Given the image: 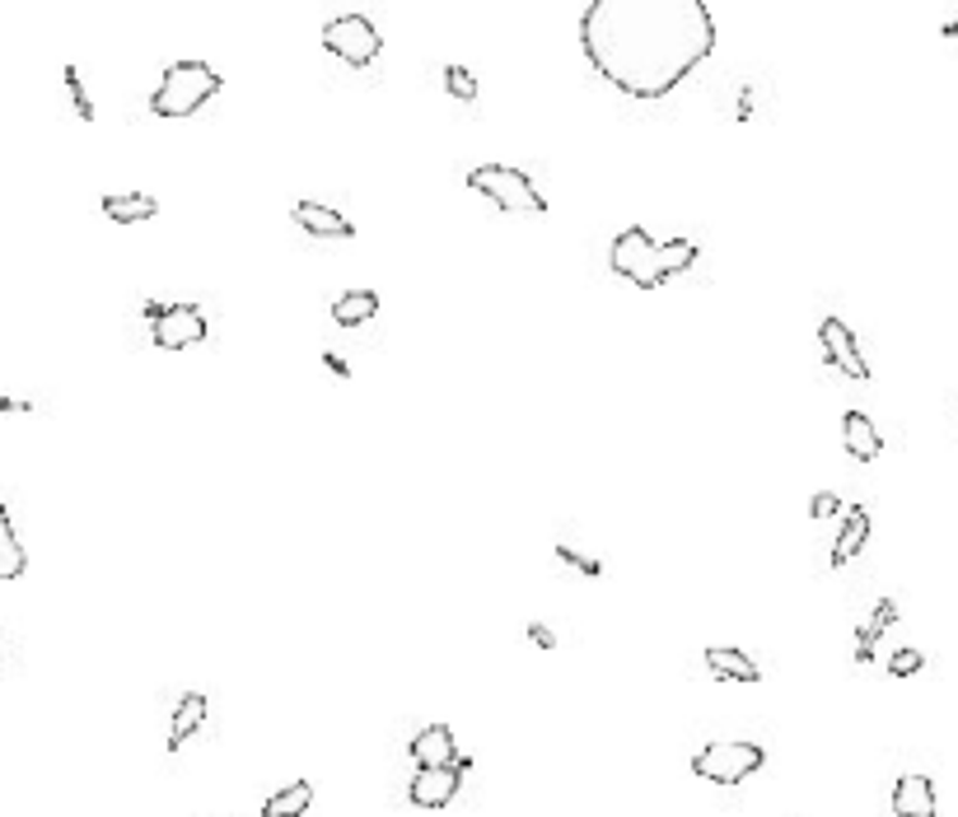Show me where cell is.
<instances>
[{
  "label": "cell",
  "mask_w": 958,
  "mask_h": 817,
  "mask_svg": "<svg viewBox=\"0 0 958 817\" xmlns=\"http://www.w3.org/2000/svg\"><path fill=\"white\" fill-rule=\"evenodd\" d=\"M580 52L622 99L655 103L716 52V14L706 0H589Z\"/></svg>",
  "instance_id": "obj_1"
},
{
  "label": "cell",
  "mask_w": 958,
  "mask_h": 817,
  "mask_svg": "<svg viewBox=\"0 0 958 817\" xmlns=\"http://www.w3.org/2000/svg\"><path fill=\"white\" fill-rule=\"evenodd\" d=\"M693 262H697V243H693V239H669V243H659L655 234L640 229V225L622 229L618 239H612V248H608V266H612V272H618L622 280H632L636 290L669 286L673 276L693 272Z\"/></svg>",
  "instance_id": "obj_2"
},
{
  "label": "cell",
  "mask_w": 958,
  "mask_h": 817,
  "mask_svg": "<svg viewBox=\"0 0 958 817\" xmlns=\"http://www.w3.org/2000/svg\"><path fill=\"white\" fill-rule=\"evenodd\" d=\"M215 93H220L215 66H207V61H174V66H164L160 85L150 93V113L164 122H183V117L201 113Z\"/></svg>",
  "instance_id": "obj_3"
},
{
  "label": "cell",
  "mask_w": 958,
  "mask_h": 817,
  "mask_svg": "<svg viewBox=\"0 0 958 817\" xmlns=\"http://www.w3.org/2000/svg\"><path fill=\"white\" fill-rule=\"evenodd\" d=\"M468 187L506 215H528V219L547 215V197L533 187L528 173L510 168V164H477L473 173H468Z\"/></svg>",
  "instance_id": "obj_4"
},
{
  "label": "cell",
  "mask_w": 958,
  "mask_h": 817,
  "mask_svg": "<svg viewBox=\"0 0 958 817\" xmlns=\"http://www.w3.org/2000/svg\"><path fill=\"white\" fill-rule=\"evenodd\" d=\"M146 323H150V341L160 351H187V345H201L211 332L207 309L201 304H160L146 300Z\"/></svg>",
  "instance_id": "obj_5"
},
{
  "label": "cell",
  "mask_w": 958,
  "mask_h": 817,
  "mask_svg": "<svg viewBox=\"0 0 958 817\" xmlns=\"http://www.w3.org/2000/svg\"><path fill=\"white\" fill-rule=\"evenodd\" d=\"M323 47L341 61V66L365 71V66L380 61L384 38H380V28L370 24V14H337V20L323 24Z\"/></svg>",
  "instance_id": "obj_6"
},
{
  "label": "cell",
  "mask_w": 958,
  "mask_h": 817,
  "mask_svg": "<svg viewBox=\"0 0 958 817\" xmlns=\"http://www.w3.org/2000/svg\"><path fill=\"white\" fill-rule=\"evenodd\" d=\"M767 766V752L758 743H711L693 757V776L711 780V784H744L752 771Z\"/></svg>",
  "instance_id": "obj_7"
},
{
  "label": "cell",
  "mask_w": 958,
  "mask_h": 817,
  "mask_svg": "<svg viewBox=\"0 0 958 817\" xmlns=\"http://www.w3.org/2000/svg\"><path fill=\"white\" fill-rule=\"evenodd\" d=\"M819 351H823V360L832 369L846 374V379H856V384L870 379V365H866V355H860V341H856V332L842 318H823L819 323Z\"/></svg>",
  "instance_id": "obj_8"
},
{
  "label": "cell",
  "mask_w": 958,
  "mask_h": 817,
  "mask_svg": "<svg viewBox=\"0 0 958 817\" xmlns=\"http://www.w3.org/2000/svg\"><path fill=\"white\" fill-rule=\"evenodd\" d=\"M468 757H459V762H449V766H416V776H412V784H407V799H412L416 808H445L453 794H459V784H463V771H468Z\"/></svg>",
  "instance_id": "obj_9"
},
{
  "label": "cell",
  "mask_w": 958,
  "mask_h": 817,
  "mask_svg": "<svg viewBox=\"0 0 958 817\" xmlns=\"http://www.w3.org/2000/svg\"><path fill=\"white\" fill-rule=\"evenodd\" d=\"M290 219L300 225L313 239H356V225L341 211L323 206V201H295L290 206Z\"/></svg>",
  "instance_id": "obj_10"
},
{
  "label": "cell",
  "mask_w": 958,
  "mask_h": 817,
  "mask_svg": "<svg viewBox=\"0 0 958 817\" xmlns=\"http://www.w3.org/2000/svg\"><path fill=\"white\" fill-rule=\"evenodd\" d=\"M870 542V510H846L842 514V528H837V542H832V570H842V565H851L860 552H866Z\"/></svg>",
  "instance_id": "obj_11"
},
{
  "label": "cell",
  "mask_w": 958,
  "mask_h": 817,
  "mask_svg": "<svg viewBox=\"0 0 958 817\" xmlns=\"http://www.w3.org/2000/svg\"><path fill=\"white\" fill-rule=\"evenodd\" d=\"M842 444L856 463H874L879 453H884V435H879V426L866 412H846L842 416Z\"/></svg>",
  "instance_id": "obj_12"
},
{
  "label": "cell",
  "mask_w": 958,
  "mask_h": 817,
  "mask_svg": "<svg viewBox=\"0 0 958 817\" xmlns=\"http://www.w3.org/2000/svg\"><path fill=\"white\" fill-rule=\"evenodd\" d=\"M893 813L898 817H935V784L931 776H903L893 784Z\"/></svg>",
  "instance_id": "obj_13"
},
{
  "label": "cell",
  "mask_w": 958,
  "mask_h": 817,
  "mask_svg": "<svg viewBox=\"0 0 958 817\" xmlns=\"http://www.w3.org/2000/svg\"><path fill=\"white\" fill-rule=\"evenodd\" d=\"M407 757H412L416 766H449V762H459V752H453V733H449V725H426L416 738H412V747H407Z\"/></svg>",
  "instance_id": "obj_14"
},
{
  "label": "cell",
  "mask_w": 958,
  "mask_h": 817,
  "mask_svg": "<svg viewBox=\"0 0 958 817\" xmlns=\"http://www.w3.org/2000/svg\"><path fill=\"white\" fill-rule=\"evenodd\" d=\"M99 211L113 219V225H140V219L160 215V201H154L150 192H108L99 201Z\"/></svg>",
  "instance_id": "obj_15"
},
{
  "label": "cell",
  "mask_w": 958,
  "mask_h": 817,
  "mask_svg": "<svg viewBox=\"0 0 958 817\" xmlns=\"http://www.w3.org/2000/svg\"><path fill=\"white\" fill-rule=\"evenodd\" d=\"M706 668H711V678H720V682H762V668L752 664L744 650H730V645L706 650Z\"/></svg>",
  "instance_id": "obj_16"
},
{
  "label": "cell",
  "mask_w": 958,
  "mask_h": 817,
  "mask_svg": "<svg viewBox=\"0 0 958 817\" xmlns=\"http://www.w3.org/2000/svg\"><path fill=\"white\" fill-rule=\"evenodd\" d=\"M201 725H207V696H201V691H187V696L174 705V719H169V752H183V743Z\"/></svg>",
  "instance_id": "obj_17"
},
{
  "label": "cell",
  "mask_w": 958,
  "mask_h": 817,
  "mask_svg": "<svg viewBox=\"0 0 958 817\" xmlns=\"http://www.w3.org/2000/svg\"><path fill=\"white\" fill-rule=\"evenodd\" d=\"M28 570V552L20 542V532H14V518L0 510V585H10V579H20Z\"/></svg>",
  "instance_id": "obj_18"
},
{
  "label": "cell",
  "mask_w": 958,
  "mask_h": 817,
  "mask_svg": "<svg viewBox=\"0 0 958 817\" xmlns=\"http://www.w3.org/2000/svg\"><path fill=\"white\" fill-rule=\"evenodd\" d=\"M374 313H380V294L374 290H347V294H337L333 300V323L337 327H360V323H370Z\"/></svg>",
  "instance_id": "obj_19"
},
{
  "label": "cell",
  "mask_w": 958,
  "mask_h": 817,
  "mask_svg": "<svg viewBox=\"0 0 958 817\" xmlns=\"http://www.w3.org/2000/svg\"><path fill=\"white\" fill-rule=\"evenodd\" d=\"M893 621H898V603H893V599H879L874 617H870L866 626H860V636H856V664H870V658H874V645H879V636H884Z\"/></svg>",
  "instance_id": "obj_20"
},
{
  "label": "cell",
  "mask_w": 958,
  "mask_h": 817,
  "mask_svg": "<svg viewBox=\"0 0 958 817\" xmlns=\"http://www.w3.org/2000/svg\"><path fill=\"white\" fill-rule=\"evenodd\" d=\"M313 804V784L309 780H295L286 790H276L272 799L262 804V817H304Z\"/></svg>",
  "instance_id": "obj_21"
},
{
  "label": "cell",
  "mask_w": 958,
  "mask_h": 817,
  "mask_svg": "<svg viewBox=\"0 0 958 817\" xmlns=\"http://www.w3.org/2000/svg\"><path fill=\"white\" fill-rule=\"evenodd\" d=\"M61 80H66V93H71L75 117H80V122H94V99H89V89H85V80H80V66H66V71H61Z\"/></svg>",
  "instance_id": "obj_22"
},
{
  "label": "cell",
  "mask_w": 958,
  "mask_h": 817,
  "mask_svg": "<svg viewBox=\"0 0 958 817\" xmlns=\"http://www.w3.org/2000/svg\"><path fill=\"white\" fill-rule=\"evenodd\" d=\"M445 89H449L459 103H473V99H477V75L453 61V66H445Z\"/></svg>",
  "instance_id": "obj_23"
},
{
  "label": "cell",
  "mask_w": 958,
  "mask_h": 817,
  "mask_svg": "<svg viewBox=\"0 0 958 817\" xmlns=\"http://www.w3.org/2000/svg\"><path fill=\"white\" fill-rule=\"evenodd\" d=\"M925 668V654L921 650H893V658H888V673L893 678H912V673H921Z\"/></svg>",
  "instance_id": "obj_24"
},
{
  "label": "cell",
  "mask_w": 958,
  "mask_h": 817,
  "mask_svg": "<svg viewBox=\"0 0 958 817\" xmlns=\"http://www.w3.org/2000/svg\"><path fill=\"white\" fill-rule=\"evenodd\" d=\"M557 561H567V565H575L585 579H599L604 575V561H594V556H580L575 546H557Z\"/></svg>",
  "instance_id": "obj_25"
},
{
  "label": "cell",
  "mask_w": 958,
  "mask_h": 817,
  "mask_svg": "<svg viewBox=\"0 0 958 817\" xmlns=\"http://www.w3.org/2000/svg\"><path fill=\"white\" fill-rule=\"evenodd\" d=\"M846 505H842V495L837 491H819L809 500V518H837Z\"/></svg>",
  "instance_id": "obj_26"
},
{
  "label": "cell",
  "mask_w": 958,
  "mask_h": 817,
  "mask_svg": "<svg viewBox=\"0 0 958 817\" xmlns=\"http://www.w3.org/2000/svg\"><path fill=\"white\" fill-rule=\"evenodd\" d=\"M528 640H533V645H538V650H557V636L547 631L543 621H533V626H528Z\"/></svg>",
  "instance_id": "obj_27"
},
{
  "label": "cell",
  "mask_w": 958,
  "mask_h": 817,
  "mask_svg": "<svg viewBox=\"0 0 958 817\" xmlns=\"http://www.w3.org/2000/svg\"><path fill=\"white\" fill-rule=\"evenodd\" d=\"M323 369L337 374V379H351V365H347V360H341L337 351H323Z\"/></svg>",
  "instance_id": "obj_28"
},
{
  "label": "cell",
  "mask_w": 958,
  "mask_h": 817,
  "mask_svg": "<svg viewBox=\"0 0 958 817\" xmlns=\"http://www.w3.org/2000/svg\"><path fill=\"white\" fill-rule=\"evenodd\" d=\"M10 412L28 416V412H34V402H28V398H0V416H10Z\"/></svg>",
  "instance_id": "obj_29"
},
{
  "label": "cell",
  "mask_w": 958,
  "mask_h": 817,
  "mask_svg": "<svg viewBox=\"0 0 958 817\" xmlns=\"http://www.w3.org/2000/svg\"><path fill=\"white\" fill-rule=\"evenodd\" d=\"M0 650H5V645H0Z\"/></svg>",
  "instance_id": "obj_30"
}]
</instances>
